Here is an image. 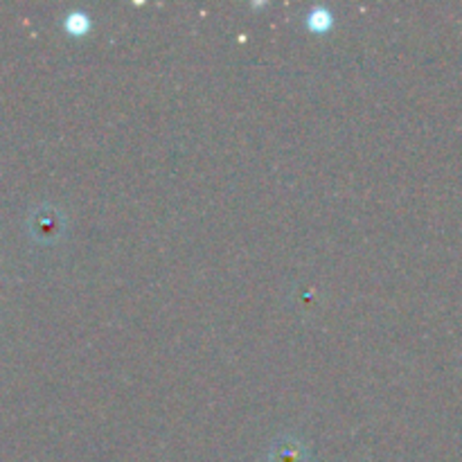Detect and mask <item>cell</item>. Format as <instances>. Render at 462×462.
I'll list each match as a JSON object with an SVG mask.
<instances>
[{
	"label": "cell",
	"mask_w": 462,
	"mask_h": 462,
	"mask_svg": "<svg viewBox=\"0 0 462 462\" xmlns=\"http://www.w3.org/2000/svg\"><path fill=\"white\" fill-rule=\"evenodd\" d=\"M84 25H86L84 16H77V14H72V16H68V27H70L72 32H79Z\"/></svg>",
	"instance_id": "cell-1"
}]
</instances>
